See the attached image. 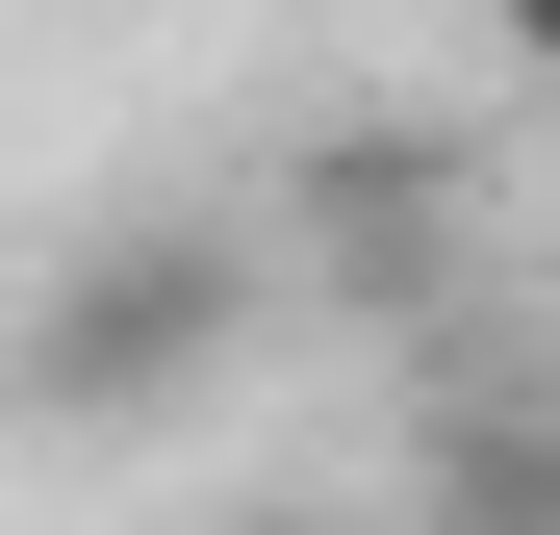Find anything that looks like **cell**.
<instances>
[{
  "instance_id": "6da1fadb",
  "label": "cell",
  "mask_w": 560,
  "mask_h": 535,
  "mask_svg": "<svg viewBox=\"0 0 560 535\" xmlns=\"http://www.w3.org/2000/svg\"><path fill=\"white\" fill-rule=\"evenodd\" d=\"M230 332H255V255H230V230H128V255H77V281L26 306L0 383H26V408H178Z\"/></svg>"
},
{
  "instance_id": "7a4b0ae2",
  "label": "cell",
  "mask_w": 560,
  "mask_h": 535,
  "mask_svg": "<svg viewBox=\"0 0 560 535\" xmlns=\"http://www.w3.org/2000/svg\"><path fill=\"white\" fill-rule=\"evenodd\" d=\"M306 230L357 255V281H408V255H433L458 205H433V153H331V178H306Z\"/></svg>"
},
{
  "instance_id": "3957f363",
  "label": "cell",
  "mask_w": 560,
  "mask_h": 535,
  "mask_svg": "<svg viewBox=\"0 0 560 535\" xmlns=\"http://www.w3.org/2000/svg\"><path fill=\"white\" fill-rule=\"evenodd\" d=\"M485 51H510V77H535V103H560V0H485Z\"/></svg>"
}]
</instances>
